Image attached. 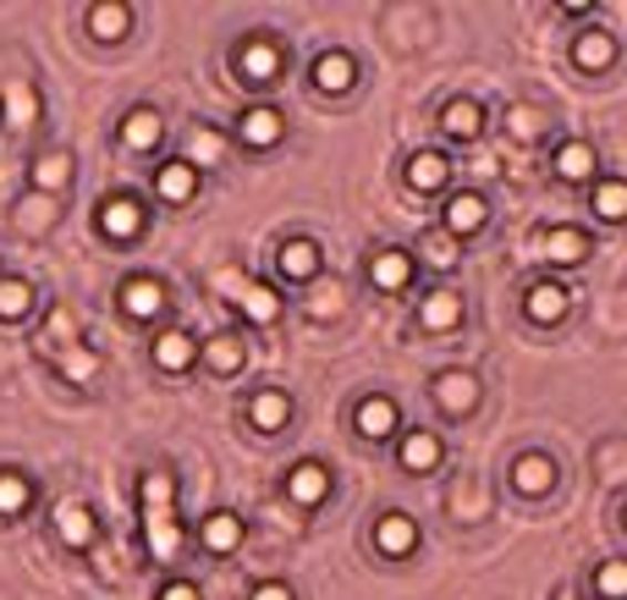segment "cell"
Returning <instances> with one entry per match:
<instances>
[{
  "label": "cell",
  "mask_w": 627,
  "mask_h": 600,
  "mask_svg": "<svg viewBox=\"0 0 627 600\" xmlns=\"http://www.w3.org/2000/svg\"><path fill=\"white\" fill-rule=\"evenodd\" d=\"M232 67H237V78H243L248 89H270V83L281 78L287 55H281V44H276L270 33H254V39H243V44H237Z\"/></svg>",
  "instance_id": "1"
},
{
  "label": "cell",
  "mask_w": 627,
  "mask_h": 600,
  "mask_svg": "<svg viewBox=\"0 0 627 600\" xmlns=\"http://www.w3.org/2000/svg\"><path fill=\"white\" fill-rule=\"evenodd\" d=\"M430 397L441 403V414H452V419H463L479 408V380H473L469 369H441L435 380H430Z\"/></svg>",
  "instance_id": "2"
},
{
  "label": "cell",
  "mask_w": 627,
  "mask_h": 600,
  "mask_svg": "<svg viewBox=\"0 0 627 600\" xmlns=\"http://www.w3.org/2000/svg\"><path fill=\"white\" fill-rule=\"evenodd\" d=\"M352 425H358L363 441H391L397 425H402V414H397V403H391L386 391H374V397H363V403L352 408Z\"/></svg>",
  "instance_id": "3"
},
{
  "label": "cell",
  "mask_w": 627,
  "mask_h": 600,
  "mask_svg": "<svg viewBox=\"0 0 627 600\" xmlns=\"http://www.w3.org/2000/svg\"><path fill=\"white\" fill-rule=\"evenodd\" d=\"M281 133H287V116H281L276 105H248V111L237 116V139H243L248 150H270V144H281Z\"/></svg>",
  "instance_id": "4"
},
{
  "label": "cell",
  "mask_w": 627,
  "mask_h": 600,
  "mask_svg": "<svg viewBox=\"0 0 627 600\" xmlns=\"http://www.w3.org/2000/svg\"><path fill=\"white\" fill-rule=\"evenodd\" d=\"M100 232H105L111 243H133V237L144 232V204L127 199V193L105 199V204H100Z\"/></svg>",
  "instance_id": "5"
},
{
  "label": "cell",
  "mask_w": 627,
  "mask_h": 600,
  "mask_svg": "<svg viewBox=\"0 0 627 600\" xmlns=\"http://www.w3.org/2000/svg\"><path fill=\"white\" fill-rule=\"evenodd\" d=\"M567 308H573V293H567L562 282H534V287L523 293V314H528L534 325H562Z\"/></svg>",
  "instance_id": "6"
},
{
  "label": "cell",
  "mask_w": 627,
  "mask_h": 600,
  "mask_svg": "<svg viewBox=\"0 0 627 600\" xmlns=\"http://www.w3.org/2000/svg\"><path fill=\"white\" fill-rule=\"evenodd\" d=\"M374 551H386V557L419 551V518H408V512H380V518H374Z\"/></svg>",
  "instance_id": "7"
},
{
  "label": "cell",
  "mask_w": 627,
  "mask_h": 600,
  "mask_svg": "<svg viewBox=\"0 0 627 600\" xmlns=\"http://www.w3.org/2000/svg\"><path fill=\"white\" fill-rule=\"evenodd\" d=\"M287 496H292L298 507H319V501L330 496V468L314 462V457L292 462V468H287Z\"/></svg>",
  "instance_id": "8"
},
{
  "label": "cell",
  "mask_w": 627,
  "mask_h": 600,
  "mask_svg": "<svg viewBox=\"0 0 627 600\" xmlns=\"http://www.w3.org/2000/svg\"><path fill=\"white\" fill-rule=\"evenodd\" d=\"M358 83V61L347 50H319L314 55V89L319 94H347Z\"/></svg>",
  "instance_id": "9"
},
{
  "label": "cell",
  "mask_w": 627,
  "mask_h": 600,
  "mask_svg": "<svg viewBox=\"0 0 627 600\" xmlns=\"http://www.w3.org/2000/svg\"><path fill=\"white\" fill-rule=\"evenodd\" d=\"M441 221H446V232H452V237H479V232H484V221H490V204H484L479 193H452V199H446V210H441Z\"/></svg>",
  "instance_id": "10"
},
{
  "label": "cell",
  "mask_w": 627,
  "mask_h": 600,
  "mask_svg": "<svg viewBox=\"0 0 627 600\" xmlns=\"http://www.w3.org/2000/svg\"><path fill=\"white\" fill-rule=\"evenodd\" d=\"M446 176H452V165H446V154H435V150L408 154V165H402V182H408L413 193H441Z\"/></svg>",
  "instance_id": "11"
},
{
  "label": "cell",
  "mask_w": 627,
  "mask_h": 600,
  "mask_svg": "<svg viewBox=\"0 0 627 600\" xmlns=\"http://www.w3.org/2000/svg\"><path fill=\"white\" fill-rule=\"evenodd\" d=\"M573 61H578V72H606V67L617 61V33L584 28V33L573 39Z\"/></svg>",
  "instance_id": "12"
},
{
  "label": "cell",
  "mask_w": 627,
  "mask_h": 600,
  "mask_svg": "<svg viewBox=\"0 0 627 600\" xmlns=\"http://www.w3.org/2000/svg\"><path fill=\"white\" fill-rule=\"evenodd\" d=\"M248 419H254V430H287L292 425V397L281 391V386H265V391H254V403H248Z\"/></svg>",
  "instance_id": "13"
},
{
  "label": "cell",
  "mask_w": 627,
  "mask_h": 600,
  "mask_svg": "<svg viewBox=\"0 0 627 600\" xmlns=\"http://www.w3.org/2000/svg\"><path fill=\"white\" fill-rule=\"evenodd\" d=\"M419 325H424V330H452V325H463V293H452V287L424 293V298H419Z\"/></svg>",
  "instance_id": "14"
},
{
  "label": "cell",
  "mask_w": 627,
  "mask_h": 600,
  "mask_svg": "<svg viewBox=\"0 0 627 600\" xmlns=\"http://www.w3.org/2000/svg\"><path fill=\"white\" fill-rule=\"evenodd\" d=\"M369 282H374L380 293H402V287L413 282V254H402V248H380V254L369 260Z\"/></svg>",
  "instance_id": "15"
},
{
  "label": "cell",
  "mask_w": 627,
  "mask_h": 600,
  "mask_svg": "<svg viewBox=\"0 0 627 600\" xmlns=\"http://www.w3.org/2000/svg\"><path fill=\"white\" fill-rule=\"evenodd\" d=\"M198 358H204L215 375H237V369L248 364V342H243V336H232V330H220V336L198 342Z\"/></svg>",
  "instance_id": "16"
},
{
  "label": "cell",
  "mask_w": 627,
  "mask_h": 600,
  "mask_svg": "<svg viewBox=\"0 0 627 600\" xmlns=\"http://www.w3.org/2000/svg\"><path fill=\"white\" fill-rule=\"evenodd\" d=\"M512 485H517L523 496H551V490H556V462H551L545 451H528V457L512 462Z\"/></svg>",
  "instance_id": "17"
},
{
  "label": "cell",
  "mask_w": 627,
  "mask_h": 600,
  "mask_svg": "<svg viewBox=\"0 0 627 600\" xmlns=\"http://www.w3.org/2000/svg\"><path fill=\"white\" fill-rule=\"evenodd\" d=\"M198 540H204V551H215V557H232L237 546H243V518L237 512H209L204 523H198Z\"/></svg>",
  "instance_id": "18"
},
{
  "label": "cell",
  "mask_w": 627,
  "mask_h": 600,
  "mask_svg": "<svg viewBox=\"0 0 627 600\" xmlns=\"http://www.w3.org/2000/svg\"><path fill=\"white\" fill-rule=\"evenodd\" d=\"M397 457H402V468H408V474H430V468H441L446 447H441V436H435V430H413V436H402Z\"/></svg>",
  "instance_id": "19"
},
{
  "label": "cell",
  "mask_w": 627,
  "mask_h": 600,
  "mask_svg": "<svg viewBox=\"0 0 627 600\" xmlns=\"http://www.w3.org/2000/svg\"><path fill=\"white\" fill-rule=\"evenodd\" d=\"M539 254H545L551 265H584V254H589V237H584L578 226H551V232L539 237Z\"/></svg>",
  "instance_id": "20"
},
{
  "label": "cell",
  "mask_w": 627,
  "mask_h": 600,
  "mask_svg": "<svg viewBox=\"0 0 627 600\" xmlns=\"http://www.w3.org/2000/svg\"><path fill=\"white\" fill-rule=\"evenodd\" d=\"M155 364L165 369V375L193 369V364H198V342H193L187 330H160L155 336Z\"/></svg>",
  "instance_id": "21"
},
{
  "label": "cell",
  "mask_w": 627,
  "mask_h": 600,
  "mask_svg": "<svg viewBox=\"0 0 627 600\" xmlns=\"http://www.w3.org/2000/svg\"><path fill=\"white\" fill-rule=\"evenodd\" d=\"M441 133H452V139H463V144L479 139V133H484V105L469 100V94H463V100H446V105H441Z\"/></svg>",
  "instance_id": "22"
},
{
  "label": "cell",
  "mask_w": 627,
  "mask_h": 600,
  "mask_svg": "<svg viewBox=\"0 0 627 600\" xmlns=\"http://www.w3.org/2000/svg\"><path fill=\"white\" fill-rule=\"evenodd\" d=\"M276 271H281L287 282H314V276H319V243H309V237H292V243H281V254H276Z\"/></svg>",
  "instance_id": "23"
},
{
  "label": "cell",
  "mask_w": 627,
  "mask_h": 600,
  "mask_svg": "<svg viewBox=\"0 0 627 600\" xmlns=\"http://www.w3.org/2000/svg\"><path fill=\"white\" fill-rule=\"evenodd\" d=\"M155 193L165 204H187V199L198 193V171H193L187 160H165L155 171Z\"/></svg>",
  "instance_id": "24"
},
{
  "label": "cell",
  "mask_w": 627,
  "mask_h": 600,
  "mask_svg": "<svg viewBox=\"0 0 627 600\" xmlns=\"http://www.w3.org/2000/svg\"><path fill=\"white\" fill-rule=\"evenodd\" d=\"M160 139H165V122H160V111H150V105H138V111H127L122 116V144L127 150H155Z\"/></svg>",
  "instance_id": "25"
},
{
  "label": "cell",
  "mask_w": 627,
  "mask_h": 600,
  "mask_svg": "<svg viewBox=\"0 0 627 600\" xmlns=\"http://www.w3.org/2000/svg\"><path fill=\"white\" fill-rule=\"evenodd\" d=\"M127 28H133V6H116V0H105V6H89V33H94L100 44H116V39H127Z\"/></svg>",
  "instance_id": "26"
},
{
  "label": "cell",
  "mask_w": 627,
  "mask_h": 600,
  "mask_svg": "<svg viewBox=\"0 0 627 600\" xmlns=\"http://www.w3.org/2000/svg\"><path fill=\"white\" fill-rule=\"evenodd\" d=\"M589 210H595L600 221L623 226V221H627V182H623V176H600V182L589 187Z\"/></svg>",
  "instance_id": "27"
},
{
  "label": "cell",
  "mask_w": 627,
  "mask_h": 600,
  "mask_svg": "<svg viewBox=\"0 0 627 600\" xmlns=\"http://www.w3.org/2000/svg\"><path fill=\"white\" fill-rule=\"evenodd\" d=\"M122 308H127L133 319H155L160 308H165V287H160L155 276H138V282L122 287Z\"/></svg>",
  "instance_id": "28"
},
{
  "label": "cell",
  "mask_w": 627,
  "mask_h": 600,
  "mask_svg": "<svg viewBox=\"0 0 627 600\" xmlns=\"http://www.w3.org/2000/svg\"><path fill=\"white\" fill-rule=\"evenodd\" d=\"M138 496H144V518H171L176 479H171L165 468H150V474H144V485H138Z\"/></svg>",
  "instance_id": "29"
},
{
  "label": "cell",
  "mask_w": 627,
  "mask_h": 600,
  "mask_svg": "<svg viewBox=\"0 0 627 600\" xmlns=\"http://www.w3.org/2000/svg\"><path fill=\"white\" fill-rule=\"evenodd\" d=\"M556 176H562V182H589V176H595V150H589L584 139H567V144L556 150Z\"/></svg>",
  "instance_id": "30"
},
{
  "label": "cell",
  "mask_w": 627,
  "mask_h": 600,
  "mask_svg": "<svg viewBox=\"0 0 627 600\" xmlns=\"http://www.w3.org/2000/svg\"><path fill=\"white\" fill-rule=\"evenodd\" d=\"M237 308H243V319H254V325H270L276 314H281V298L265 287V282H243V293H237Z\"/></svg>",
  "instance_id": "31"
},
{
  "label": "cell",
  "mask_w": 627,
  "mask_h": 600,
  "mask_svg": "<svg viewBox=\"0 0 627 600\" xmlns=\"http://www.w3.org/2000/svg\"><path fill=\"white\" fill-rule=\"evenodd\" d=\"M55 535H61L72 551H83V546L94 540V512H89V507H78V501H72V507H61V512H55Z\"/></svg>",
  "instance_id": "32"
},
{
  "label": "cell",
  "mask_w": 627,
  "mask_h": 600,
  "mask_svg": "<svg viewBox=\"0 0 627 600\" xmlns=\"http://www.w3.org/2000/svg\"><path fill=\"white\" fill-rule=\"evenodd\" d=\"M66 182H72V154H39V160H33V187H39V193H61V187H66Z\"/></svg>",
  "instance_id": "33"
},
{
  "label": "cell",
  "mask_w": 627,
  "mask_h": 600,
  "mask_svg": "<svg viewBox=\"0 0 627 600\" xmlns=\"http://www.w3.org/2000/svg\"><path fill=\"white\" fill-rule=\"evenodd\" d=\"M28 501H33V485L17 468H0V518H17Z\"/></svg>",
  "instance_id": "34"
},
{
  "label": "cell",
  "mask_w": 627,
  "mask_h": 600,
  "mask_svg": "<svg viewBox=\"0 0 627 600\" xmlns=\"http://www.w3.org/2000/svg\"><path fill=\"white\" fill-rule=\"evenodd\" d=\"M595 596L600 600H627V562L623 557H611V562L595 568Z\"/></svg>",
  "instance_id": "35"
},
{
  "label": "cell",
  "mask_w": 627,
  "mask_h": 600,
  "mask_svg": "<svg viewBox=\"0 0 627 600\" xmlns=\"http://www.w3.org/2000/svg\"><path fill=\"white\" fill-rule=\"evenodd\" d=\"M144 523H150V529H144V535H150V551H155L160 562H171V557H176V546H182L176 523H171V518H144Z\"/></svg>",
  "instance_id": "36"
},
{
  "label": "cell",
  "mask_w": 627,
  "mask_h": 600,
  "mask_svg": "<svg viewBox=\"0 0 627 600\" xmlns=\"http://www.w3.org/2000/svg\"><path fill=\"white\" fill-rule=\"evenodd\" d=\"M33 308V287L28 282H0V319H22Z\"/></svg>",
  "instance_id": "37"
},
{
  "label": "cell",
  "mask_w": 627,
  "mask_h": 600,
  "mask_svg": "<svg viewBox=\"0 0 627 600\" xmlns=\"http://www.w3.org/2000/svg\"><path fill=\"white\" fill-rule=\"evenodd\" d=\"M6 111H11V122H17V128H28V122L39 116L33 89H28V83H11V89H6Z\"/></svg>",
  "instance_id": "38"
},
{
  "label": "cell",
  "mask_w": 627,
  "mask_h": 600,
  "mask_svg": "<svg viewBox=\"0 0 627 600\" xmlns=\"http://www.w3.org/2000/svg\"><path fill=\"white\" fill-rule=\"evenodd\" d=\"M220 154H226L220 133H215V128H198V133H193V160H187V165H193V171H204V165H215Z\"/></svg>",
  "instance_id": "39"
},
{
  "label": "cell",
  "mask_w": 627,
  "mask_h": 600,
  "mask_svg": "<svg viewBox=\"0 0 627 600\" xmlns=\"http://www.w3.org/2000/svg\"><path fill=\"white\" fill-rule=\"evenodd\" d=\"M94 369H100V358H94L89 347H66V353H61V375H66V380H89Z\"/></svg>",
  "instance_id": "40"
},
{
  "label": "cell",
  "mask_w": 627,
  "mask_h": 600,
  "mask_svg": "<svg viewBox=\"0 0 627 600\" xmlns=\"http://www.w3.org/2000/svg\"><path fill=\"white\" fill-rule=\"evenodd\" d=\"M336 308H341V287H330V293H319V298L309 303L314 319H325V314H336Z\"/></svg>",
  "instance_id": "41"
},
{
  "label": "cell",
  "mask_w": 627,
  "mask_h": 600,
  "mask_svg": "<svg viewBox=\"0 0 627 600\" xmlns=\"http://www.w3.org/2000/svg\"><path fill=\"white\" fill-rule=\"evenodd\" d=\"M160 600H204V596H198V584H187V579H171V584L160 590Z\"/></svg>",
  "instance_id": "42"
},
{
  "label": "cell",
  "mask_w": 627,
  "mask_h": 600,
  "mask_svg": "<svg viewBox=\"0 0 627 600\" xmlns=\"http://www.w3.org/2000/svg\"><path fill=\"white\" fill-rule=\"evenodd\" d=\"M248 600H292V590H287V584H259Z\"/></svg>",
  "instance_id": "43"
},
{
  "label": "cell",
  "mask_w": 627,
  "mask_h": 600,
  "mask_svg": "<svg viewBox=\"0 0 627 600\" xmlns=\"http://www.w3.org/2000/svg\"><path fill=\"white\" fill-rule=\"evenodd\" d=\"M623 529H627V507H623Z\"/></svg>",
  "instance_id": "44"
}]
</instances>
